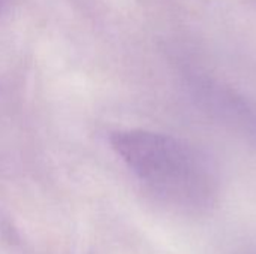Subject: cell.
I'll use <instances>...</instances> for the list:
<instances>
[{"instance_id":"1","label":"cell","mask_w":256,"mask_h":254,"mask_svg":"<svg viewBox=\"0 0 256 254\" xmlns=\"http://www.w3.org/2000/svg\"><path fill=\"white\" fill-rule=\"evenodd\" d=\"M111 141L123 160L159 190L192 199L194 205L210 192L207 168L184 144L142 130L118 132Z\"/></svg>"},{"instance_id":"2","label":"cell","mask_w":256,"mask_h":254,"mask_svg":"<svg viewBox=\"0 0 256 254\" xmlns=\"http://www.w3.org/2000/svg\"><path fill=\"white\" fill-rule=\"evenodd\" d=\"M4 4H6V0H0V12H2V9L4 7Z\"/></svg>"}]
</instances>
